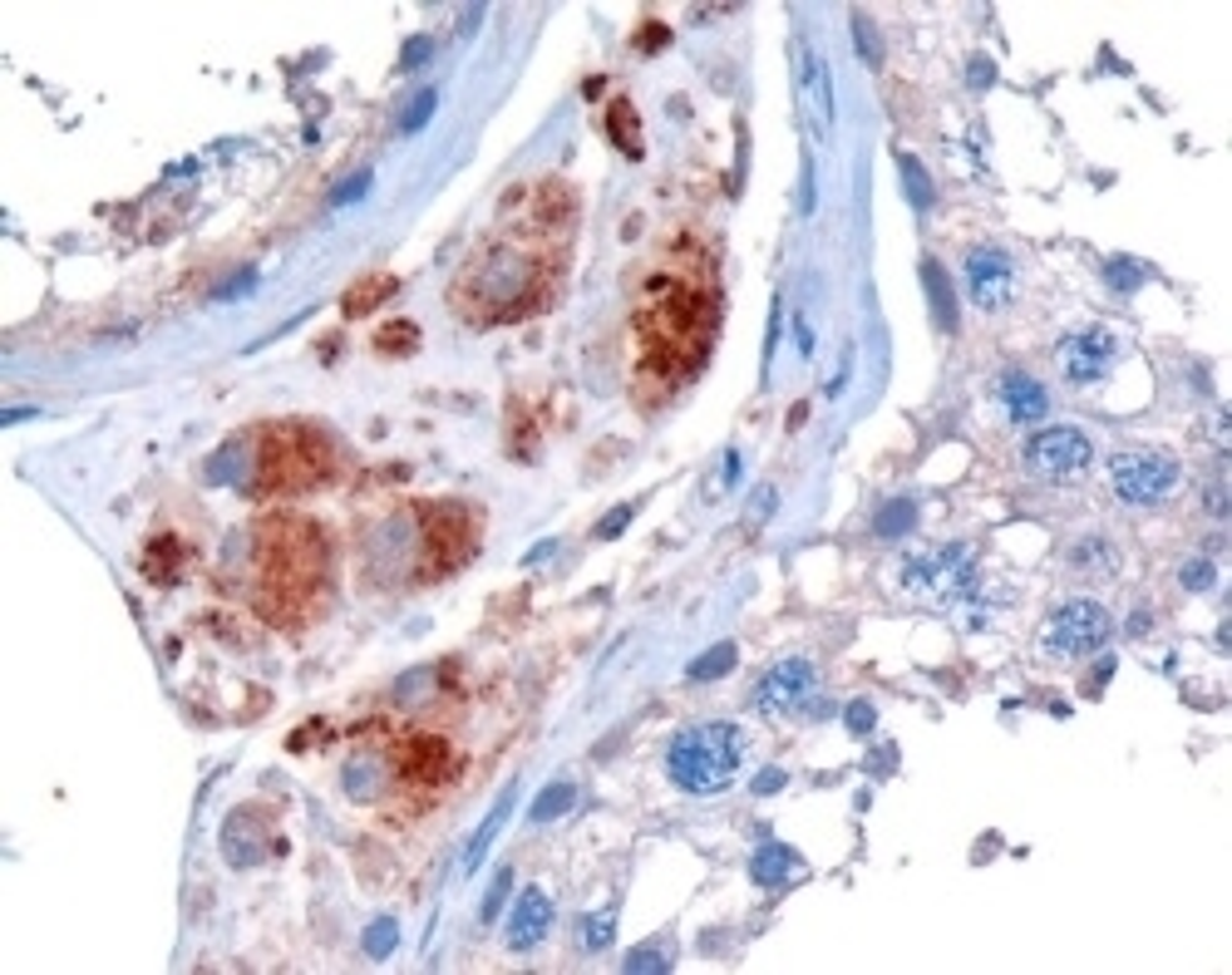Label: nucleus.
<instances>
[{
    "label": "nucleus",
    "instance_id": "obj_1",
    "mask_svg": "<svg viewBox=\"0 0 1232 975\" xmlns=\"http://www.w3.org/2000/svg\"><path fill=\"white\" fill-rule=\"evenodd\" d=\"M572 237V193L562 183H532L508 197L499 227L469 251L448 301L474 326L523 321L553 296Z\"/></svg>",
    "mask_w": 1232,
    "mask_h": 975
},
{
    "label": "nucleus",
    "instance_id": "obj_2",
    "mask_svg": "<svg viewBox=\"0 0 1232 975\" xmlns=\"http://www.w3.org/2000/svg\"><path fill=\"white\" fill-rule=\"evenodd\" d=\"M720 326V277L701 242H675L646 266L631 306L636 394L666 399L705 364Z\"/></svg>",
    "mask_w": 1232,
    "mask_h": 975
},
{
    "label": "nucleus",
    "instance_id": "obj_3",
    "mask_svg": "<svg viewBox=\"0 0 1232 975\" xmlns=\"http://www.w3.org/2000/svg\"><path fill=\"white\" fill-rule=\"evenodd\" d=\"M326 547L311 523H267L262 532V606H301L321 586Z\"/></svg>",
    "mask_w": 1232,
    "mask_h": 975
},
{
    "label": "nucleus",
    "instance_id": "obj_4",
    "mask_svg": "<svg viewBox=\"0 0 1232 975\" xmlns=\"http://www.w3.org/2000/svg\"><path fill=\"white\" fill-rule=\"evenodd\" d=\"M740 764H745V734L725 720L680 729L666 749V774L685 793H720L740 779Z\"/></svg>",
    "mask_w": 1232,
    "mask_h": 975
},
{
    "label": "nucleus",
    "instance_id": "obj_5",
    "mask_svg": "<svg viewBox=\"0 0 1232 975\" xmlns=\"http://www.w3.org/2000/svg\"><path fill=\"white\" fill-rule=\"evenodd\" d=\"M252 448V493H301L331 469V444L301 424L262 429Z\"/></svg>",
    "mask_w": 1232,
    "mask_h": 975
},
{
    "label": "nucleus",
    "instance_id": "obj_6",
    "mask_svg": "<svg viewBox=\"0 0 1232 975\" xmlns=\"http://www.w3.org/2000/svg\"><path fill=\"white\" fill-rule=\"evenodd\" d=\"M902 586L912 596L937 601V606H966L981 586L977 552L966 542H947V547H932L922 557H907L902 562Z\"/></svg>",
    "mask_w": 1232,
    "mask_h": 975
},
{
    "label": "nucleus",
    "instance_id": "obj_7",
    "mask_svg": "<svg viewBox=\"0 0 1232 975\" xmlns=\"http://www.w3.org/2000/svg\"><path fill=\"white\" fill-rule=\"evenodd\" d=\"M1109 631H1115L1109 612L1094 596H1075V601H1060L1055 612L1045 616L1040 650L1050 661H1085V655H1094L1099 645L1109 641Z\"/></svg>",
    "mask_w": 1232,
    "mask_h": 975
},
{
    "label": "nucleus",
    "instance_id": "obj_8",
    "mask_svg": "<svg viewBox=\"0 0 1232 975\" xmlns=\"http://www.w3.org/2000/svg\"><path fill=\"white\" fill-rule=\"evenodd\" d=\"M1109 488H1115V498L1134 502V507H1153V502H1164L1178 488V458L1153 453V448L1120 453L1109 464Z\"/></svg>",
    "mask_w": 1232,
    "mask_h": 975
},
{
    "label": "nucleus",
    "instance_id": "obj_9",
    "mask_svg": "<svg viewBox=\"0 0 1232 975\" xmlns=\"http://www.w3.org/2000/svg\"><path fill=\"white\" fill-rule=\"evenodd\" d=\"M1026 469L1040 478H1050V483H1064V478H1080L1085 469H1090L1094 458V444L1090 434H1080V429H1070V424H1050V429H1036L1031 439H1026Z\"/></svg>",
    "mask_w": 1232,
    "mask_h": 975
},
{
    "label": "nucleus",
    "instance_id": "obj_10",
    "mask_svg": "<svg viewBox=\"0 0 1232 975\" xmlns=\"http://www.w3.org/2000/svg\"><path fill=\"white\" fill-rule=\"evenodd\" d=\"M385 764H390V783L420 788V793L439 788V783L454 779V769H459V764H454V749H448L439 734H405V739L385 753Z\"/></svg>",
    "mask_w": 1232,
    "mask_h": 975
},
{
    "label": "nucleus",
    "instance_id": "obj_11",
    "mask_svg": "<svg viewBox=\"0 0 1232 975\" xmlns=\"http://www.w3.org/2000/svg\"><path fill=\"white\" fill-rule=\"evenodd\" d=\"M818 695V670H813L809 655H789V661H779V666L764 670V680L755 685V695H750V704H755L759 715H799L809 699Z\"/></svg>",
    "mask_w": 1232,
    "mask_h": 975
},
{
    "label": "nucleus",
    "instance_id": "obj_12",
    "mask_svg": "<svg viewBox=\"0 0 1232 975\" xmlns=\"http://www.w3.org/2000/svg\"><path fill=\"white\" fill-rule=\"evenodd\" d=\"M961 277H966V296L981 310H1001L1015 301V261L1001 247H972L961 261Z\"/></svg>",
    "mask_w": 1232,
    "mask_h": 975
},
{
    "label": "nucleus",
    "instance_id": "obj_13",
    "mask_svg": "<svg viewBox=\"0 0 1232 975\" xmlns=\"http://www.w3.org/2000/svg\"><path fill=\"white\" fill-rule=\"evenodd\" d=\"M1115 355H1120V340L1109 331H1099V326H1090V331H1070L1060 335V345H1055V364H1060V375L1070 380V385H1094V380H1104V370L1115 364Z\"/></svg>",
    "mask_w": 1232,
    "mask_h": 975
},
{
    "label": "nucleus",
    "instance_id": "obj_14",
    "mask_svg": "<svg viewBox=\"0 0 1232 975\" xmlns=\"http://www.w3.org/2000/svg\"><path fill=\"white\" fill-rule=\"evenodd\" d=\"M548 931H553V896L542 887H523V896L513 901V917H508V946L532 950Z\"/></svg>",
    "mask_w": 1232,
    "mask_h": 975
},
{
    "label": "nucleus",
    "instance_id": "obj_15",
    "mask_svg": "<svg viewBox=\"0 0 1232 975\" xmlns=\"http://www.w3.org/2000/svg\"><path fill=\"white\" fill-rule=\"evenodd\" d=\"M996 399H1001L1010 424H1036V419H1045V409H1050L1045 385H1040L1036 375H1026V370H1006V375L996 380Z\"/></svg>",
    "mask_w": 1232,
    "mask_h": 975
},
{
    "label": "nucleus",
    "instance_id": "obj_16",
    "mask_svg": "<svg viewBox=\"0 0 1232 975\" xmlns=\"http://www.w3.org/2000/svg\"><path fill=\"white\" fill-rule=\"evenodd\" d=\"M799 89H804V104L818 124V139H828V129H834V80H828V64L813 55V45H799Z\"/></svg>",
    "mask_w": 1232,
    "mask_h": 975
},
{
    "label": "nucleus",
    "instance_id": "obj_17",
    "mask_svg": "<svg viewBox=\"0 0 1232 975\" xmlns=\"http://www.w3.org/2000/svg\"><path fill=\"white\" fill-rule=\"evenodd\" d=\"M809 867H804V858L789 847V842H759V852L750 858V877H755L759 887H789V882H799Z\"/></svg>",
    "mask_w": 1232,
    "mask_h": 975
},
{
    "label": "nucleus",
    "instance_id": "obj_18",
    "mask_svg": "<svg viewBox=\"0 0 1232 975\" xmlns=\"http://www.w3.org/2000/svg\"><path fill=\"white\" fill-rule=\"evenodd\" d=\"M1064 562H1070V572H1085V577H1115L1120 572V552L1104 537H1080L1064 552Z\"/></svg>",
    "mask_w": 1232,
    "mask_h": 975
},
{
    "label": "nucleus",
    "instance_id": "obj_19",
    "mask_svg": "<svg viewBox=\"0 0 1232 975\" xmlns=\"http://www.w3.org/2000/svg\"><path fill=\"white\" fill-rule=\"evenodd\" d=\"M508 813H513V788H504V798H499V803L488 809V818L478 823V833L469 837V847H464V872H469V877H474V872H478V863H483V852L493 847V837L504 833Z\"/></svg>",
    "mask_w": 1232,
    "mask_h": 975
},
{
    "label": "nucleus",
    "instance_id": "obj_20",
    "mask_svg": "<svg viewBox=\"0 0 1232 975\" xmlns=\"http://www.w3.org/2000/svg\"><path fill=\"white\" fill-rule=\"evenodd\" d=\"M922 281H927V301H932V321H937V331H956V291L952 281H947V272L927 256L922 261Z\"/></svg>",
    "mask_w": 1232,
    "mask_h": 975
},
{
    "label": "nucleus",
    "instance_id": "obj_21",
    "mask_svg": "<svg viewBox=\"0 0 1232 975\" xmlns=\"http://www.w3.org/2000/svg\"><path fill=\"white\" fill-rule=\"evenodd\" d=\"M735 661H740V645L720 641V645H710L705 655H696L685 675H691V680H720V675H729V670H735Z\"/></svg>",
    "mask_w": 1232,
    "mask_h": 975
},
{
    "label": "nucleus",
    "instance_id": "obj_22",
    "mask_svg": "<svg viewBox=\"0 0 1232 975\" xmlns=\"http://www.w3.org/2000/svg\"><path fill=\"white\" fill-rule=\"evenodd\" d=\"M907 528H917V502L912 498H893L878 507V518H872V532L878 537H902Z\"/></svg>",
    "mask_w": 1232,
    "mask_h": 975
},
{
    "label": "nucleus",
    "instance_id": "obj_23",
    "mask_svg": "<svg viewBox=\"0 0 1232 975\" xmlns=\"http://www.w3.org/2000/svg\"><path fill=\"white\" fill-rule=\"evenodd\" d=\"M607 129H612V139H616V148L621 153H631V158H642V124H636V109L626 104V99H616L612 104V118H607Z\"/></svg>",
    "mask_w": 1232,
    "mask_h": 975
},
{
    "label": "nucleus",
    "instance_id": "obj_24",
    "mask_svg": "<svg viewBox=\"0 0 1232 975\" xmlns=\"http://www.w3.org/2000/svg\"><path fill=\"white\" fill-rule=\"evenodd\" d=\"M361 946H365V956H370V961H385V956L399 946V921H394V917H375L370 926H365Z\"/></svg>",
    "mask_w": 1232,
    "mask_h": 975
},
{
    "label": "nucleus",
    "instance_id": "obj_25",
    "mask_svg": "<svg viewBox=\"0 0 1232 975\" xmlns=\"http://www.w3.org/2000/svg\"><path fill=\"white\" fill-rule=\"evenodd\" d=\"M572 798H577V788L572 783H548L542 793H537V803L528 809L532 823H548V818H558V813L572 809Z\"/></svg>",
    "mask_w": 1232,
    "mask_h": 975
},
{
    "label": "nucleus",
    "instance_id": "obj_26",
    "mask_svg": "<svg viewBox=\"0 0 1232 975\" xmlns=\"http://www.w3.org/2000/svg\"><path fill=\"white\" fill-rule=\"evenodd\" d=\"M434 109H439V89H420V94L410 99V109L399 113V134H420L424 124L434 118Z\"/></svg>",
    "mask_w": 1232,
    "mask_h": 975
},
{
    "label": "nucleus",
    "instance_id": "obj_27",
    "mask_svg": "<svg viewBox=\"0 0 1232 975\" xmlns=\"http://www.w3.org/2000/svg\"><path fill=\"white\" fill-rule=\"evenodd\" d=\"M902 188H907V197H912V207H917V212H927V207H932V183H927V167L917 163V158H907V153H902Z\"/></svg>",
    "mask_w": 1232,
    "mask_h": 975
},
{
    "label": "nucleus",
    "instance_id": "obj_28",
    "mask_svg": "<svg viewBox=\"0 0 1232 975\" xmlns=\"http://www.w3.org/2000/svg\"><path fill=\"white\" fill-rule=\"evenodd\" d=\"M508 892H513V867H499L493 872V882H488V896H483V907H478V921L488 926V921H499V912H504Z\"/></svg>",
    "mask_w": 1232,
    "mask_h": 975
},
{
    "label": "nucleus",
    "instance_id": "obj_29",
    "mask_svg": "<svg viewBox=\"0 0 1232 975\" xmlns=\"http://www.w3.org/2000/svg\"><path fill=\"white\" fill-rule=\"evenodd\" d=\"M616 936V912H591L582 917V946L587 950H607Z\"/></svg>",
    "mask_w": 1232,
    "mask_h": 975
},
{
    "label": "nucleus",
    "instance_id": "obj_30",
    "mask_svg": "<svg viewBox=\"0 0 1232 975\" xmlns=\"http://www.w3.org/2000/svg\"><path fill=\"white\" fill-rule=\"evenodd\" d=\"M1104 281H1109L1120 296H1129V291H1139L1144 266H1139V261H1129V256H1115V261H1104Z\"/></svg>",
    "mask_w": 1232,
    "mask_h": 975
},
{
    "label": "nucleus",
    "instance_id": "obj_31",
    "mask_svg": "<svg viewBox=\"0 0 1232 975\" xmlns=\"http://www.w3.org/2000/svg\"><path fill=\"white\" fill-rule=\"evenodd\" d=\"M1178 582L1188 586V591H1213L1218 572H1213V562H1207V557H1188L1183 567H1178Z\"/></svg>",
    "mask_w": 1232,
    "mask_h": 975
},
{
    "label": "nucleus",
    "instance_id": "obj_32",
    "mask_svg": "<svg viewBox=\"0 0 1232 975\" xmlns=\"http://www.w3.org/2000/svg\"><path fill=\"white\" fill-rule=\"evenodd\" d=\"M853 40H858V55L868 59V64H883V40H878L868 15H853Z\"/></svg>",
    "mask_w": 1232,
    "mask_h": 975
},
{
    "label": "nucleus",
    "instance_id": "obj_33",
    "mask_svg": "<svg viewBox=\"0 0 1232 975\" xmlns=\"http://www.w3.org/2000/svg\"><path fill=\"white\" fill-rule=\"evenodd\" d=\"M631 513H636L631 502H621V507H612V513H607V518L597 523V532H591V537H597V542H616V537L626 532V523H631Z\"/></svg>",
    "mask_w": 1232,
    "mask_h": 975
},
{
    "label": "nucleus",
    "instance_id": "obj_34",
    "mask_svg": "<svg viewBox=\"0 0 1232 975\" xmlns=\"http://www.w3.org/2000/svg\"><path fill=\"white\" fill-rule=\"evenodd\" d=\"M621 971H671V961H666L661 950L642 946V950H631V956L621 961Z\"/></svg>",
    "mask_w": 1232,
    "mask_h": 975
},
{
    "label": "nucleus",
    "instance_id": "obj_35",
    "mask_svg": "<svg viewBox=\"0 0 1232 975\" xmlns=\"http://www.w3.org/2000/svg\"><path fill=\"white\" fill-rule=\"evenodd\" d=\"M429 55H434V40H429V35H415V40H405V50H399V69H420Z\"/></svg>",
    "mask_w": 1232,
    "mask_h": 975
},
{
    "label": "nucleus",
    "instance_id": "obj_36",
    "mask_svg": "<svg viewBox=\"0 0 1232 975\" xmlns=\"http://www.w3.org/2000/svg\"><path fill=\"white\" fill-rule=\"evenodd\" d=\"M385 286H390V281H370V286H356L361 296H345V310H350V315H361V310H365V306H375L380 296H390Z\"/></svg>",
    "mask_w": 1232,
    "mask_h": 975
},
{
    "label": "nucleus",
    "instance_id": "obj_37",
    "mask_svg": "<svg viewBox=\"0 0 1232 975\" xmlns=\"http://www.w3.org/2000/svg\"><path fill=\"white\" fill-rule=\"evenodd\" d=\"M370 193V173H356L350 183H340L336 193H331V207H345V202H356V197Z\"/></svg>",
    "mask_w": 1232,
    "mask_h": 975
},
{
    "label": "nucleus",
    "instance_id": "obj_38",
    "mask_svg": "<svg viewBox=\"0 0 1232 975\" xmlns=\"http://www.w3.org/2000/svg\"><path fill=\"white\" fill-rule=\"evenodd\" d=\"M843 720H848V729H853V734H872V720H878V715H872L868 699H853Z\"/></svg>",
    "mask_w": 1232,
    "mask_h": 975
},
{
    "label": "nucleus",
    "instance_id": "obj_39",
    "mask_svg": "<svg viewBox=\"0 0 1232 975\" xmlns=\"http://www.w3.org/2000/svg\"><path fill=\"white\" fill-rule=\"evenodd\" d=\"M774 502H779V493H774V488H759V498L750 502V528H755V523H764V518L774 513Z\"/></svg>",
    "mask_w": 1232,
    "mask_h": 975
},
{
    "label": "nucleus",
    "instance_id": "obj_40",
    "mask_svg": "<svg viewBox=\"0 0 1232 975\" xmlns=\"http://www.w3.org/2000/svg\"><path fill=\"white\" fill-rule=\"evenodd\" d=\"M966 80H972V89H986V84L996 80V64H991V59H972V69H966Z\"/></svg>",
    "mask_w": 1232,
    "mask_h": 975
},
{
    "label": "nucleus",
    "instance_id": "obj_41",
    "mask_svg": "<svg viewBox=\"0 0 1232 975\" xmlns=\"http://www.w3.org/2000/svg\"><path fill=\"white\" fill-rule=\"evenodd\" d=\"M252 286H256V272H242V277H237V281H227L223 291H218V301H232V296H247Z\"/></svg>",
    "mask_w": 1232,
    "mask_h": 975
},
{
    "label": "nucleus",
    "instance_id": "obj_42",
    "mask_svg": "<svg viewBox=\"0 0 1232 975\" xmlns=\"http://www.w3.org/2000/svg\"><path fill=\"white\" fill-rule=\"evenodd\" d=\"M794 340H799V355H813V331H809V321H804V315L794 321Z\"/></svg>",
    "mask_w": 1232,
    "mask_h": 975
},
{
    "label": "nucleus",
    "instance_id": "obj_43",
    "mask_svg": "<svg viewBox=\"0 0 1232 975\" xmlns=\"http://www.w3.org/2000/svg\"><path fill=\"white\" fill-rule=\"evenodd\" d=\"M1207 507H1213V518H1223V513H1228V498H1223V483H1207Z\"/></svg>",
    "mask_w": 1232,
    "mask_h": 975
},
{
    "label": "nucleus",
    "instance_id": "obj_44",
    "mask_svg": "<svg viewBox=\"0 0 1232 975\" xmlns=\"http://www.w3.org/2000/svg\"><path fill=\"white\" fill-rule=\"evenodd\" d=\"M779 783H785V774H779V769H769V774H759V779H755V793H774Z\"/></svg>",
    "mask_w": 1232,
    "mask_h": 975
},
{
    "label": "nucleus",
    "instance_id": "obj_45",
    "mask_svg": "<svg viewBox=\"0 0 1232 975\" xmlns=\"http://www.w3.org/2000/svg\"><path fill=\"white\" fill-rule=\"evenodd\" d=\"M553 552H558V542H537L528 557H523V567H532V562H542V557H553Z\"/></svg>",
    "mask_w": 1232,
    "mask_h": 975
},
{
    "label": "nucleus",
    "instance_id": "obj_46",
    "mask_svg": "<svg viewBox=\"0 0 1232 975\" xmlns=\"http://www.w3.org/2000/svg\"><path fill=\"white\" fill-rule=\"evenodd\" d=\"M30 415H40V409H35V404H15V409L5 415V424H20V419H30Z\"/></svg>",
    "mask_w": 1232,
    "mask_h": 975
},
{
    "label": "nucleus",
    "instance_id": "obj_47",
    "mask_svg": "<svg viewBox=\"0 0 1232 975\" xmlns=\"http://www.w3.org/2000/svg\"><path fill=\"white\" fill-rule=\"evenodd\" d=\"M478 15H483V5H474V10H464V26H459V30H464V35H469V30L478 26Z\"/></svg>",
    "mask_w": 1232,
    "mask_h": 975
}]
</instances>
